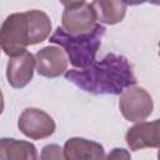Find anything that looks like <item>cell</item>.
I'll list each match as a JSON object with an SVG mask.
<instances>
[{"mask_svg": "<svg viewBox=\"0 0 160 160\" xmlns=\"http://www.w3.org/2000/svg\"><path fill=\"white\" fill-rule=\"evenodd\" d=\"M65 79L81 90L95 95H120L136 84V78L128 59L112 52L80 70H68Z\"/></svg>", "mask_w": 160, "mask_h": 160, "instance_id": "1", "label": "cell"}, {"mask_svg": "<svg viewBox=\"0 0 160 160\" xmlns=\"http://www.w3.org/2000/svg\"><path fill=\"white\" fill-rule=\"evenodd\" d=\"M51 31L50 18L40 10H29L9 15L0 30L2 51L14 56L26 50V46L42 42Z\"/></svg>", "mask_w": 160, "mask_h": 160, "instance_id": "2", "label": "cell"}, {"mask_svg": "<svg viewBox=\"0 0 160 160\" xmlns=\"http://www.w3.org/2000/svg\"><path fill=\"white\" fill-rule=\"evenodd\" d=\"M104 35L105 28L100 24H96L92 30L78 35L70 34L64 28L59 26L50 36L49 41L64 48L71 65L82 69L95 61Z\"/></svg>", "mask_w": 160, "mask_h": 160, "instance_id": "3", "label": "cell"}, {"mask_svg": "<svg viewBox=\"0 0 160 160\" xmlns=\"http://www.w3.org/2000/svg\"><path fill=\"white\" fill-rule=\"evenodd\" d=\"M119 108L122 116L132 122L145 120L152 112V99L142 88L126 89L119 100Z\"/></svg>", "mask_w": 160, "mask_h": 160, "instance_id": "4", "label": "cell"}, {"mask_svg": "<svg viewBox=\"0 0 160 160\" xmlns=\"http://www.w3.org/2000/svg\"><path fill=\"white\" fill-rule=\"evenodd\" d=\"M19 130L32 140L45 139L55 131V122L50 115L39 109H25L18 121Z\"/></svg>", "mask_w": 160, "mask_h": 160, "instance_id": "5", "label": "cell"}, {"mask_svg": "<svg viewBox=\"0 0 160 160\" xmlns=\"http://www.w3.org/2000/svg\"><path fill=\"white\" fill-rule=\"evenodd\" d=\"M62 28L74 35L84 34L95 28L96 14L91 4H81L74 8H65L62 12Z\"/></svg>", "mask_w": 160, "mask_h": 160, "instance_id": "6", "label": "cell"}, {"mask_svg": "<svg viewBox=\"0 0 160 160\" xmlns=\"http://www.w3.org/2000/svg\"><path fill=\"white\" fill-rule=\"evenodd\" d=\"M126 142L134 151L145 148H158L160 150V119L146 122L140 121L126 132Z\"/></svg>", "mask_w": 160, "mask_h": 160, "instance_id": "7", "label": "cell"}, {"mask_svg": "<svg viewBox=\"0 0 160 160\" xmlns=\"http://www.w3.org/2000/svg\"><path fill=\"white\" fill-rule=\"evenodd\" d=\"M35 64V58L28 50L18 55L10 56L6 66V78L9 84L15 89H21L26 86L32 79Z\"/></svg>", "mask_w": 160, "mask_h": 160, "instance_id": "8", "label": "cell"}, {"mask_svg": "<svg viewBox=\"0 0 160 160\" xmlns=\"http://www.w3.org/2000/svg\"><path fill=\"white\" fill-rule=\"evenodd\" d=\"M36 70L39 75L45 78H58L62 75L68 68V60L60 48L46 46L35 55Z\"/></svg>", "mask_w": 160, "mask_h": 160, "instance_id": "9", "label": "cell"}, {"mask_svg": "<svg viewBox=\"0 0 160 160\" xmlns=\"http://www.w3.org/2000/svg\"><path fill=\"white\" fill-rule=\"evenodd\" d=\"M64 155L68 160H82V159H104V148L91 140L82 138H71L64 145Z\"/></svg>", "mask_w": 160, "mask_h": 160, "instance_id": "10", "label": "cell"}, {"mask_svg": "<svg viewBox=\"0 0 160 160\" xmlns=\"http://www.w3.org/2000/svg\"><path fill=\"white\" fill-rule=\"evenodd\" d=\"M0 159L1 160H35L38 152L31 142L21 141L16 139H1L0 140Z\"/></svg>", "mask_w": 160, "mask_h": 160, "instance_id": "11", "label": "cell"}, {"mask_svg": "<svg viewBox=\"0 0 160 160\" xmlns=\"http://www.w3.org/2000/svg\"><path fill=\"white\" fill-rule=\"evenodd\" d=\"M91 5L95 10L96 19L108 25L120 22L126 12L124 0H94Z\"/></svg>", "mask_w": 160, "mask_h": 160, "instance_id": "12", "label": "cell"}, {"mask_svg": "<svg viewBox=\"0 0 160 160\" xmlns=\"http://www.w3.org/2000/svg\"><path fill=\"white\" fill-rule=\"evenodd\" d=\"M62 152L64 150L58 145H46L42 149L41 159H65V155Z\"/></svg>", "mask_w": 160, "mask_h": 160, "instance_id": "13", "label": "cell"}, {"mask_svg": "<svg viewBox=\"0 0 160 160\" xmlns=\"http://www.w3.org/2000/svg\"><path fill=\"white\" fill-rule=\"evenodd\" d=\"M108 158L109 159H119V158H130V155L124 150V149H114V151L111 152V154H109L108 155Z\"/></svg>", "mask_w": 160, "mask_h": 160, "instance_id": "14", "label": "cell"}, {"mask_svg": "<svg viewBox=\"0 0 160 160\" xmlns=\"http://www.w3.org/2000/svg\"><path fill=\"white\" fill-rule=\"evenodd\" d=\"M65 8H74V6H79L81 4L85 2V0H59Z\"/></svg>", "mask_w": 160, "mask_h": 160, "instance_id": "15", "label": "cell"}, {"mask_svg": "<svg viewBox=\"0 0 160 160\" xmlns=\"http://www.w3.org/2000/svg\"><path fill=\"white\" fill-rule=\"evenodd\" d=\"M144 1H148V0H124L126 5H139V4H142Z\"/></svg>", "mask_w": 160, "mask_h": 160, "instance_id": "16", "label": "cell"}, {"mask_svg": "<svg viewBox=\"0 0 160 160\" xmlns=\"http://www.w3.org/2000/svg\"><path fill=\"white\" fill-rule=\"evenodd\" d=\"M148 1L151 4H155V5H160V0H148Z\"/></svg>", "mask_w": 160, "mask_h": 160, "instance_id": "17", "label": "cell"}, {"mask_svg": "<svg viewBox=\"0 0 160 160\" xmlns=\"http://www.w3.org/2000/svg\"><path fill=\"white\" fill-rule=\"evenodd\" d=\"M158 158H159V159H160V150H159V151H158Z\"/></svg>", "mask_w": 160, "mask_h": 160, "instance_id": "18", "label": "cell"}, {"mask_svg": "<svg viewBox=\"0 0 160 160\" xmlns=\"http://www.w3.org/2000/svg\"><path fill=\"white\" fill-rule=\"evenodd\" d=\"M159 48H160V42H159ZM159 55H160V50H159Z\"/></svg>", "mask_w": 160, "mask_h": 160, "instance_id": "19", "label": "cell"}]
</instances>
